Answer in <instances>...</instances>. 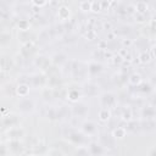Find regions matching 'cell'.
Masks as SVG:
<instances>
[{
  "label": "cell",
  "instance_id": "obj_4",
  "mask_svg": "<svg viewBox=\"0 0 156 156\" xmlns=\"http://www.w3.org/2000/svg\"><path fill=\"white\" fill-rule=\"evenodd\" d=\"M34 107H35L34 101L32 99H29L28 96L27 98H21L20 101L17 102V108L22 113H30V112L34 111Z\"/></svg>",
  "mask_w": 156,
  "mask_h": 156
},
{
  "label": "cell",
  "instance_id": "obj_37",
  "mask_svg": "<svg viewBox=\"0 0 156 156\" xmlns=\"http://www.w3.org/2000/svg\"><path fill=\"white\" fill-rule=\"evenodd\" d=\"M135 18H138V22H144L146 20V13H134Z\"/></svg>",
  "mask_w": 156,
  "mask_h": 156
},
{
  "label": "cell",
  "instance_id": "obj_28",
  "mask_svg": "<svg viewBox=\"0 0 156 156\" xmlns=\"http://www.w3.org/2000/svg\"><path fill=\"white\" fill-rule=\"evenodd\" d=\"M110 117H111V111L108 110V108H101L100 111H99V119L101 121V122H107L108 119H110Z\"/></svg>",
  "mask_w": 156,
  "mask_h": 156
},
{
  "label": "cell",
  "instance_id": "obj_22",
  "mask_svg": "<svg viewBox=\"0 0 156 156\" xmlns=\"http://www.w3.org/2000/svg\"><path fill=\"white\" fill-rule=\"evenodd\" d=\"M134 13H146L149 10V4L146 1H138L136 4H133Z\"/></svg>",
  "mask_w": 156,
  "mask_h": 156
},
{
  "label": "cell",
  "instance_id": "obj_24",
  "mask_svg": "<svg viewBox=\"0 0 156 156\" xmlns=\"http://www.w3.org/2000/svg\"><path fill=\"white\" fill-rule=\"evenodd\" d=\"M12 35L10 32H0V48H5L10 45Z\"/></svg>",
  "mask_w": 156,
  "mask_h": 156
},
{
  "label": "cell",
  "instance_id": "obj_33",
  "mask_svg": "<svg viewBox=\"0 0 156 156\" xmlns=\"http://www.w3.org/2000/svg\"><path fill=\"white\" fill-rule=\"evenodd\" d=\"M18 28H20V30H29V21L28 20H20Z\"/></svg>",
  "mask_w": 156,
  "mask_h": 156
},
{
  "label": "cell",
  "instance_id": "obj_11",
  "mask_svg": "<svg viewBox=\"0 0 156 156\" xmlns=\"http://www.w3.org/2000/svg\"><path fill=\"white\" fill-rule=\"evenodd\" d=\"M87 149H88L90 156H102L106 151L98 141H89L87 145Z\"/></svg>",
  "mask_w": 156,
  "mask_h": 156
},
{
  "label": "cell",
  "instance_id": "obj_26",
  "mask_svg": "<svg viewBox=\"0 0 156 156\" xmlns=\"http://www.w3.org/2000/svg\"><path fill=\"white\" fill-rule=\"evenodd\" d=\"M128 83L133 87H138L139 84H141V77L138 73H133L130 76H128Z\"/></svg>",
  "mask_w": 156,
  "mask_h": 156
},
{
  "label": "cell",
  "instance_id": "obj_27",
  "mask_svg": "<svg viewBox=\"0 0 156 156\" xmlns=\"http://www.w3.org/2000/svg\"><path fill=\"white\" fill-rule=\"evenodd\" d=\"M113 135V138L117 140V139H123L126 135H127V132L124 129V127H117L116 129H113V132L111 133Z\"/></svg>",
  "mask_w": 156,
  "mask_h": 156
},
{
  "label": "cell",
  "instance_id": "obj_41",
  "mask_svg": "<svg viewBox=\"0 0 156 156\" xmlns=\"http://www.w3.org/2000/svg\"><path fill=\"white\" fill-rule=\"evenodd\" d=\"M0 73H1V72H0Z\"/></svg>",
  "mask_w": 156,
  "mask_h": 156
},
{
  "label": "cell",
  "instance_id": "obj_18",
  "mask_svg": "<svg viewBox=\"0 0 156 156\" xmlns=\"http://www.w3.org/2000/svg\"><path fill=\"white\" fill-rule=\"evenodd\" d=\"M16 94L20 98H27L28 94H29V85H28V83H24V82L20 83L17 85V88H16Z\"/></svg>",
  "mask_w": 156,
  "mask_h": 156
},
{
  "label": "cell",
  "instance_id": "obj_29",
  "mask_svg": "<svg viewBox=\"0 0 156 156\" xmlns=\"http://www.w3.org/2000/svg\"><path fill=\"white\" fill-rule=\"evenodd\" d=\"M79 95H80V93H79L77 89H71V90L67 91V98H68L71 101H74V102L78 101Z\"/></svg>",
  "mask_w": 156,
  "mask_h": 156
},
{
  "label": "cell",
  "instance_id": "obj_14",
  "mask_svg": "<svg viewBox=\"0 0 156 156\" xmlns=\"http://www.w3.org/2000/svg\"><path fill=\"white\" fill-rule=\"evenodd\" d=\"M156 111L154 105H145L141 107V117H144V119H154Z\"/></svg>",
  "mask_w": 156,
  "mask_h": 156
},
{
  "label": "cell",
  "instance_id": "obj_13",
  "mask_svg": "<svg viewBox=\"0 0 156 156\" xmlns=\"http://www.w3.org/2000/svg\"><path fill=\"white\" fill-rule=\"evenodd\" d=\"M6 145H7L9 152L11 154H21L24 150V146L21 140H9Z\"/></svg>",
  "mask_w": 156,
  "mask_h": 156
},
{
  "label": "cell",
  "instance_id": "obj_40",
  "mask_svg": "<svg viewBox=\"0 0 156 156\" xmlns=\"http://www.w3.org/2000/svg\"><path fill=\"white\" fill-rule=\"evenodd\" d=\"M27 156H38V155H35V154H29V155H27Z\"/></svg>",
  "mask_w": 156,
  "mask_h": 156
},
{
  "label": "cell",
  "instance_id": "obj_7",
  "mask_svg": "<svg viewBox=\"0 0 156 156\" xmlns=\"http://www.w3.org/2000/svg\"><path fill=\"white\" fill-rule=\"evenodd\" d=\"M0 123L2 124V127L5 128H11V127H16V126H20V118L15 113H9L6 116H4L1 119H0Z\"/></svg>",
  "mask_w": 156,
  "mask_h": 156
},
{
  "label": "cell",
  "instance_id": "obj_12",
  "mask_svg": "<svg viewBox=\"0 0 156 156\" xmlns=\"http://www.w3.org/2000/svg\"><path fill=\"white\" fill-rule=\"evenodd\" d=\"M29 78H30V85L33 87L43 88L48 83V77L45 76V73H35V74H32Z\"/></svg>",
  "mask_w": 156,
  "mask_h": 156
},
{
  "label": "cell",
  "instance_id": "obj_23",
  "mask_svg": "<svg viewBox=\"0 0 156 156\" xmlns=\"http://www.w3.org/2000/svg\"><path fill=\"white\" fill-rule=\"evenodd\" d=\"M57 17L61 21H67L69 18V9L66 5H61L57 9Z\"/></svg>",
  "mask_w": 156,
  "mask_h": 156
},
{
  "label": "cell",
  "instance_id": "obj_19",
  "mask_svg": "<svg viewBox=\"0 0 156 156\" xmlns=\"http://www.w3.org/2000/svg\"><path fill=\"white\" fill-rule=\"evenodd\" d=\"M18 40L23 44H27V43H32L33 41V35L30 33V30H20L18 32Z\"/></svg>",
  "mask_w": 156,
  "mask_h": 156
},
{
  "label": "cell",
  "instance_id": "obj_30",
  "mask_svg": "<svg viewBox=\"0 0 156 156\" xmlns=\"http://www.w3.org/2000/svg\"><path fill=\"white\" fill-rule=\"evenodd\" d=\"M139 58H140V62H141V63H147V62H150V61L152 60V58H151V56H150V54H149V51L140 52Z\"/></svg>",
  "mask_w": 156,
  "mask_h": 156
},
{
  "label": "cell",
  "instance_id": "obj_10",
  "mask_svg": "<svg viewBox=\"0 0 156 156\" xmlns=\"http://www.w3.org/2000/svg\"><path fill=\"white\" fill-rule=\"evenodd\" d=\"M15 66V61L9 55L0 56V72H10Z\"/></svg>",
  "mask_w": 156,
  "mask_h": 156
},
{
  "label": "cell",
  "instance_id": "obj_15",
  "mask_svg": "<svg viewBox=\"0 0 156 156\" xmlns=\"http://www.w3.org/2000/svg\"><path fill=\"white\" fill-rule=\"evenodd\" d=\"M35 51V45L32 43H27V44H23L22 48H21V56L23 58H28L33 52Z\"/></svg>",
  "mask_w": 156,
  "mask_h": 156
},
{
  "label": "cell",
  "instance_id": "obj_38",
  "mask_svg": "<svg viewBox=\"0 0 156 156\" xmlns=\"http://www.w3.org/2000/svg\"><path fill=\"white\" fill-rule=\"evenodd\" d=\"M48 4H49L48 1H32V5L38 6V7H39V10H40V7H43V6L48 5Z\"/></svg>",
  "mask_w": 156,
  "mask_h": 156
},
{
  "label": "cell",
  "instance_id": "obj_36",
  "mask_svg": "<svg viewBox=\"0 0 156 156\" xmlns=\"http://www.w3.org/2000/svg\"><path fill=\"white\" fill-rule=\"evenodd\" d=\"M7 155H9L7 145L4 143H0V156H7Z\"/></svg>",
  "mask_w": 156,
  "mask_h": 156
},
{
  "label": "cell",
  "instance_id": "obj_8",
  "mask_svg": "<svg viewBox=\"0 0 156 156\" xmlns=\"http://www.w3.org/2000/svg\"><path fill=\"white\" fill-rule=\"evenodd\" d=\"M26 132L22 127L16 126V127H11L6 130V135L9 138V140H21L24 136Z\"/></svg>",
  "mask_w": 156,
  "mask_h": 156
},
{
  "label": "cell",
  "instance_id": "obj_35",
  "mask_svg": "<svg viewBox=\"0 0 156 156\" xmlns=\"http://www.w3.org/2000/svg\"><path fill=\"white\" fill-rule=\"evenodd\" d=\"M90 11H93V12H100L101 11V4H100V1H91Z\"/></svg>",
  "mask_w": 156,
  "mask_h": 156
},
{
  "label": "cell",
  "instance_id": "obj_31",
  "mask_svg": "<svg viewBox=\"0 0 156 156\" xmlns=\"http://www.w3.org/2000/svg\"><path fill=\"white\" fill-rule=\"evenodd\" d=\"M74 155L76 156H90L87 146H78V149L76 150V154Z\"/></svg>",
  "mask_w": 156,
  "mask_h": 156
},
{
  "label": "cell",
  "instance_id": "obj_39",
  "mask_svg": "<svg viewBox=\"0 0 156 156\" xmlns=\"http://www.w3.org/2000/svg\"><path fill=\"white\" fill-rule=\"evenodd\" d=\"M147 156H156V149H155V146H152L150 149V151L147 152Z\"/></svg>",
  "mask_w": 156,
  "mask_h": 156
},
{
  "label": "cell",
  "instance_id": "obj_2",
  "mask_svg": "<svg viewBox=\"0 0 156 156\" xmlns=\"http://www.w3.org/2000/svg\"><path fill=\"white\" fill-rule=\"evenodd\" d=\"M105 150H113L116 147V139L111 133L104 132L99 134V141H98Z\"/></svg>",
  "mask_w": 156,
  "mask_h": 156
},
{
  "label": "cell",
  "instance_id": "obj_6",
  "mask_svg": "<svg viewBox=\"0 0 156 156\" xmlns=\"http://www.w3.org/2000/svg\"><path fill=\"white\" fill-rule=\"evenodd\" d=\"M34 65L41 71V73H45L52 63H51V60H50L48 56H45V55H39V56H37V57L34 58Z\"/></svg>",
  "mask_w": 156,
  "mask_h": 156
},
{
  "label": "cell",
  "instance_id": "obj_17",
  "mask_svg": "<svg viewBox=\"0 0 156 156\" xmlns=\"http://www.w3.org/2000/svg\"><path fill=\"white\" fill-rule=\"evenodd\" d=\"M50 60H51V63H52L54 66L58 67V66H61L62 63H65V62L67 61V56H66L63 52H56Z\"/></svg>",
  "mask_w": 156,
  "mask_h": 156
},
{
  "label": "cell",
  "instance_id": "obj_34",
  "mask_svg": "<svg viewBox=\"0 0 156 156\" xmlns=\"http://www.w3.org/2000/svg\"><path fill=\"white\" fill-rule=\"evenodd\" d=\"M79 9L82 11H90V7H91V1H80L78 4Z\"/></svg>",
  "mask_w": 156,
  "mask_h": 156
},
{
  "label": "cell",
  "instance_id": "obj_5",
  "mask_svg": "<svg viewBox=\"0 0 156 156\" xmlns=\"http://www.w3.org/2000/svg\"><path fill=\"white\" fill-rule=\"evenodd\" d=\"M89 112V107L84 102H74V105L71 107V113L74 117H85Z\"/></svg>",
  "mask_w": 156,
  "mask_h": 156
},
{
  "label": "cell",
  "instance_id": "obj_25",
  "mask_svg": "<svg viewBox=\"0 0 156 156\" xmlns=\"http://www.w3.org/2000/svg\"><path fill=\"white\" fill-rule=\"evenodd\" d=\"M124 129H126V132H132V133H135L136 130H140L139 122H136V121H133V119H132V121L127 122V124H126Z\"/></svg>",
  "mask_w": 156,
  "mask_h": 156
},
{
  "label": "cell",
  "instance_id": "obj_20",
  "mask_svg": "<svg viewBox=\"0 0 156 156\" xmlns=\"http://www.w3.org/2000/svg\"><path fill=\"white\" fill-rule=\"evenodd\" d=\"M101 72H102V66H101V63L94 61V62H90V63L88 65V73H89L90 76H96V74H99V73H101Z\"/></svg>",
  "mask_w": 156,
  "mask_h": 156
},
{
  "label": "cell",
  "instance_id": "obj_21",
  "mask_svg": "<svg viewBox=\"0 0 156 156\" xmlns=\"http://www.w3.org/2000/svg\"><path fill=\"white\" fill-rule=\"evenodd\" d=\"M140 130L144 132H154L155 130V121L154 119H145L143 122H139Z\"/></svg>",
  "mask_w": 156,
  "mask_h": 156
},
{
  "label": "cell",
  "instance_id": "obj_32",
  "mask_svg": "<svg viewBox=\"0 0 156 156\" xmlns=\"http://www.w3.org/2000/svg\"><path fill=\"white\" fill-rule=\"evenodd\" d=\"M121 117H122V119L126 121V122L132 121V111H130V108H124L123 112H122V115H121Z\"/></svg>",
  "mask_w": 156,
  "mask_h": 156
},
{
  "label": "cell",
  "instance_id": "obj_3",
  "mask_svg": "<svg viewBox=\"0 0 156 156\" xmlns=\"http://www.w3.org/2000/svg\"><path fill=\"white\" fill-rule=\"evenodd\" d=\"M100 104L104 108H111L113 107L116 104H117V98L113 93L111 91H106V93H102L100 95Z\"/></svg>",
  "mask_w": 156,
  "mask_h": 156
},
{
  "label": "cell",
  "instance_id": "obj_9",
  "mask_svg": "<svg viewBox=\"0 0 156 156\" xmlns=\"http://www.w3.org/2000/svg\"><path fill=\"white\" fill-rule=\"evenodd\" d=\"M80 132H83L88 136H91L98 133V124L93 121H84L80 126Z\"/></svg>",
  "mask_w": 156,
  "mask_h": 156
},
{
  "label": "cell",
  "instance_id": "obj_1",
  "mask_svg": "<svg viewBox=\"0 0 156 156\" xmlns=\"http://www.w3.org/2000/svg\"><path fill=\"white\" fill-rule=\"evenodd\" d=\"M63 136L66 138V140L69 144L76 145V146H87L88 143H89V136L88 135H85L83 132H80L78 129H74L69 126H68V132L63 133Z\"/></svg>",
  "mask_w": 156,
  "mask_h": 156
},
{
  "label": "cell",
  "instance_id": "obj_16",
  "mask_svg": "<svg viewBox=\"0 0 156 156\" xmlns=\"http://www.w3.org/2000/svg\"><path fill=\"white\" fill-rule=\"evenodd\" d=\"M99 93V87L94 83H88L83 88V94L87 96H95Z\"/></svg>",
  "mask_w": 156,
  "mask_h": 156
}]
</instances>
